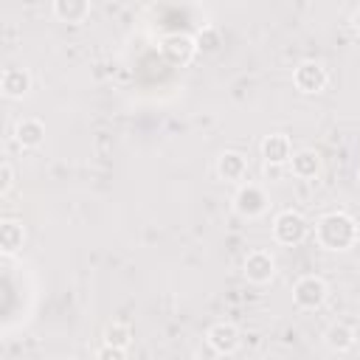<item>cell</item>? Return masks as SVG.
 Wrapping results in <instances>:
<instances>
[{
  "instance_id": "20",
  "label": "cell",
  "mask_w": 360,
  "mask_h": 360,
  "mask_svg": "<svg viewBox=\"0 0 360 360\" xmlns=\"http://www.w3.org/2000/svg\"><path fill=\"white\" fill-rule=\"evenodd\" d=\"M11 186H14V169H11L8 160H3V166H0V194H8Z\"/></svg>"
},
{
  "instance_id": "1",
  "label": "cell",
  "mask_w": 360,
  "mask_h": 360,
  "mask_svg": "<svg viewBox=\"0 0 360 360\" xmlns=\"http://www.w3.org/2000/svg\"><path fill=\"white\" fill-rule=\"evenodd\" d=\"M357 239H360V225L346 211H329L315 222V242L323 250L343 253V250H352Z\"/></svg>"
},
{
  "instance_id": "3",
  "label": "cell",
  "mask_w": 360,
  "mask_h": 360,
  "mask_svg": "<svg viewBox=\"0 0 360 360\" xmlns=\"http://www.w3.org/2000/svg\"><path fill=\"white\" fill-rule=\"evenodd\" d=\"M307 233H309V222L304 219V214H298L292 208L276 214V219H273V239L278 245H287V248L301 245L307 239Z\"/></svg>"
},
{
  "instance_id": "7",
  "label": "cell",
  "mask_w": 360,
  "mask_h": 360,
  "mask_svg": "<svg viewBox=\"0 0 360 360\" xmlns=\"http://www.w3.org/2000/svg\"><path fill=\"white\" fill-rule=\"evenodd\" d=\"M242 273H245V278L250 281V284H267V281H273V276H276V259H273V253L270 250H250L248 256H245V262H242Z\"/></svg>"
},
{
  "instance_id": "11",
  "label": "cell",
  "mask_w": 360,
  "mask_h": 360,
  "mask_svg": "<svg viewBox=\"0 0 360 360\" xmlns=\"http://www.w3.org/2000/svg\"><path fill=\"white\" fill-rule=\"evenodd\" d=\"M323 343H326L332 352L343 354V352L354 349V343H357V332H354V326H349L346 321H332V323L323 329Z\"/></svg>"
},
{
  "instance_id": "5",
  "label": "cell",
  "mask_w": 360,
  "mask_h": 360,
  "mask_svg": "<svg viewBox=\"0 0 360 360\" xmlns=\"http://www.w3.org/2000/svg\"><path fill=\"white\" fill-rule=\"evenodd\" d=\"M267 191L259 186V183H250V180H245L239 188H236V194H233V211L239 214V217H245V219H256V217H262L264 211H267Z\"/></svg>"
},
{
  "instance_id": "2",
  "label": "cell",
  "mask_w": 360,
  "mask_h": 360,
  "mask_svg": "<svg viewBox=\"0 0 360 360\" xmlns=\"http://www.w3.org/2000/svg\"><path fill=\"white\" fill-rule=\"evenodd\" d=\"M329 298V287L321 276L309 273V276H301L295 284H292V304L304 312H312V309H321Z\"/></svg>"
},
{
  "instance_id": "18",
  "label": "cell",
  "mask_w": 360,
  "mask_h": 360,
  "mask_svg": "<svg viewBox=\"0 0 360 360\" xmlns=\"http://www.w3.org/2000/svg\"><path fill=\"white\" fill-rule=\"evenodd\" d=\"M217 45H219L217 28H205V31L197 37V48H202V51H217Z\"/></svg>"
},
{
  "instance_id": "21",
  "label": "cell",
  "mask_w": 360,
  "mask_h": 360,
  "mask_svg": "<svg viewBox=\"0 0 360 360\" xmlns=\"http://www.w3.org/2000/svg\"><path fill=\"white\" fill-rule=\"evenodd\" d=\"M349 22H352V28H354V31L360 34V6H357V8L352 11V17H349Z\"/></svg>"
},
{
  "instance_id": "6",
  "label": "cell",
  "mask_w": 360,
  "mask_h": 360,
  "mask_svg": "<svg viewBox=\"0 0 360 360\" xmlns=\"http://www.w3.org/2000/svg\"><path fill=\"white\" fill-rule=\"evenodd\" d=\"M205 343L211 346L214 354H219V357H231V354H236L239 346H242V332H239V326L231 323V321H217V323L208 326V332H205Z\"/></svg>"
},
{
  "instance_id": "9",
  "label": "cell",
  "mask_w": 360,
  "mask_h": 360,
  "mask_svg": "<svg viewBox=\"0 0 360 360\" xmlns=\"http://www.w3.org/2000/svg\"><path fill=\"white\" fill-rule=\"evenodd\" d=\"M160 51H163V56H166L169 62H174V65H188L200 48H197V39L188 37V34H166V37L160 39Z\"/></svg>"
},
{
  "instance_id": "4",
  "label": "cell",
  "mask_w": 360,
  "mask_h": 360,
  "mask_svg": "<svg viewBox=\"0 0 360 360\" xmlns=\"http://www.w3.org/2000/svg\"><path fill=\"white\" fill-rule=\"evenodd\" d=\"M326 82H329V73H326V68H323L318 59H304V62H298L295 70H292V84H295V90L304 93V96H318V93H323Z\"/></svg>"
},
{
  "instance_id": "8",
  "label": "cell",
  "mask_w": 360,
  "mask_h": 360,
  "mask_svg": "<svg viewBox=\"0 0 360 360\" xmlns=\"http://www.w3.org/2000/svg\"><path fill=\"white\" fill-rule=\"evenodd\" d=\"M259 152H262V158H264V163L270 169V166H290L295 149H292V143H290V138L284 132H270V135L262 138Z\"/></svg>"
},
{
  "instance_id": "15",
  "label": "cell",
  "mask_w": 360,
  "mask_h": 360,
  "mask_svg": "<svg viewBox=\"0 0 360 360\" xmlns=\"http://www.w3.org/2000/svg\"><path fill=\"white\" fill-rule=\"evenodd\" d=\"M14 138L22 149H37L42 141H45V124L39 118H20L17 127H14Z\"/></svg>"
},
{
  "instance_id": "19",
  "label": "cell",
  "mask_w": 360,
  "mask_h": 360,
  "mask_svg": "<svg viewBox=\"0 0 360 360\" xmlns=\"http://www.w3.org/2000/svg\"><path fill=\"white\" fill-rule=\"evenodd\" d=\"M96 360H127V349H115V346L101 343L96 349Z\"/></svg>"
},
{
  "instance_id": "13",
  "label": "cell",
  "mask_w": 360,
  "mask_h": 360,
  "mask_svg": "<svg viewBox=\"0 0 360 360\" xmlns=\"http://www.w3.org/2000/svg\"><path fill=\"white\" fill-rule=\"evenodd\" d=\"M290 172L298 180H312L321 172V155L315 149H309V146L295 149L292 152V160H290Z\"/></svg>"
},
{
  "instance_id": "23",
  "label": "cell",
  "mask_w": 360,
  "mask_h": 360,
  "mask_svg": "<svg viewBox=\"0 0 360 360\" xmlns=\"http://www.w3.org/2000/svg\"><path fill=\"white\" fill-rule=\"evenodd\" d=\"M68 360H76V357H68Z\"/></svg>"
},
{
  "instance_id": "16",
  "label": "cell",
  "mask_w": 360,
  "mask_h": 360,
  "mask_svg": "<svg viewBox=\"0 0 360 360\" xmlns=\"http://www.w3.org/2000/svg\"><path fill=\"white\" fill-rule=\"evenodd\" d=\"M22 245H25V228H22V222L3 219L0 222V250L6 256H14V253H20Z\"/></svg>"
},
{
  "instance_id": "12",
  "label": "cell",
  "mask_w": 360,
  "mask_h": 360,
  "mask_svg": "<svg viewBox=\"0 0 360 360\" xmlns=\"http://www.w3.org/2000/svg\"><path fill=\"white\" fill-rule=\"evenodd\" d=\"M0 90L6 98H25L31 90V73L25 68H6L0 76Z\"/></svg>"
},
{
  "instance_id": "14",
  "label": "cell",
  "mask_w": 360,
  "mask_h": 360,
  "mask_svg": "<svg viewBox=\"0 0 360 360\" xmlns=\"http://www.w3.org/2000/svg\"><path fill=\"white\" fill-rule=\"evenodd\" d=\"M53 17L59 22H70V25H79L90 17V3L87 0H53L51 6Z\"/></svg>"
},
{
  "instance_id": "22",
  "label": "cell",
  "mask_w": 360,
  "mask_h": 360,
  "mask_svg": "<svg viewBox=\"0 0 360 360\" xmlns=\"http://www.w3.org/2000/svg\"><path fill=\"white\" fill-rule=\"evenodd\" d=\"M357 186H360V169H357Z\"/></svg>"
},
{
  "instance_id": "17",
  "label": "cell",
  "mask_w": 360,
  "mask_h": 360,
  "mask_svg": "<svg viewBox=\"0 0 360 360\" xmlns=\"http://www.w3.org/2000/svg\"><path fill=\"white\" fill-rule=\"evenodd\" d=\"M101 338H104L101 343H107V346L129 349V343H132V329H129L127 323H121V321H112V323H107V326H104Z\"/></svg>"
},
{
  "instance_id": "10",
  "label": "cell",
  "mask_w": 360,
  "mask_h": 360,
  "mask_svg": "<svg viewBox=\"0 0 360 360\" xmlns=\"http://www.w3.org/2000/svg\"><path fill=\"white\" fill-rule=\"evenodd\" d=\"M217 177L219 180H225V183H245V177H248V158L242 155V152H236V149H225V152H219V158H217Z\"/></svg>"
}]
</instances>
